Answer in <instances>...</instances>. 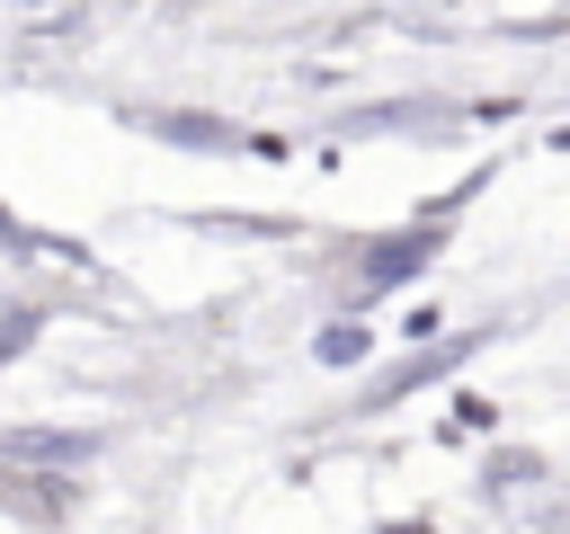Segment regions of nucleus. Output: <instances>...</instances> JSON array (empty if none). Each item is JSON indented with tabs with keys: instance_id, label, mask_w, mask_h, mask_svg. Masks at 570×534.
I'll list each match as a JSON object with an SVG mask.
<instances>
[{
	"instance_id": "nucleus-1",
	"label": "nucleus",
	"mask_w": 570,
	"mask_h": 534,
	"mask_svg": "<svg viewBox=\"0 0 570 534\" xmlns=\"http://www.w3.org/2000/svg\"><path fill=\"white\" fill-rule=\"evenodd\" d=\"M428 258H436V231H428V222H410V231H383V240H365V249H356V303H374V294L410 285V276H419Z\"/></svg>"
},
{
	"instance_id": "nucleus-2",
	"label": "nucleus",
	"mask_w": 570,
	"mask_h": 534,
	"mask_svg": "<svg viewBox=\"0 0 570 534\" xmlns=\"http://www.w3.org/2000/svg\"><path fill=\"white\" fill-rule=\"evenodd\" d=\"M134 125L160 134V142H187V151H232V142H240V134H232L223 116H205V107H134Z\"/></svg>"
},
{
	"instance_id": "nucleus-3",
	"label": "nucleus",
	"mask_w": 570,
	"mask_h": 534,
	"mask_svg": "<svg viewBox=\"0 0 570 534\" xmlns=\"http://www.w3.org/2000/svg\"><path fill=\"white\" fill-rule=\"evenodd\" d=\"M0 454H9V463H45V472H71V463L98 454V436H80V427H9Z\"/></svg>"
},
{
	"instance_id": "nucleus-4",
	"label": "nucleus",
	"mask_w": 570,
	"mask_h": 534,
	"mask_svg": "<svg viewBox=\"0 0 570 534\" xmlns=\"http://www.w3.org/2000/svg\"><path fill=\"white\" fill-rule=\"evenodd\" d=\"M481 338H490V329H472V338H445V347H419V356H410V365H401V374H392V383H383L374 400H401V392H419V383H436V374H454V365H463V356H472Z\"/></svg>"
},
{
	"instance_id": "nucleus-5",
	"label": "nucleus",
	"mask_w": 570,
	"mask_h": 534,
	"mask_svg": "<svg viewBox=\"0 0 570 534\" xmlns=\"http://www.w3.org/2000/svg\"><path fill=\"white\" fill-rule=\"evenodd\" d=\"M445 107H419V98H392V107H347L338 134H392V125H436Z\"/></svg>"
},
{
	"instance_id": "nucleus-6",
	"label": "nucleus",
	"mask_w": 570,
	"mask_h": 534,
	"mask_svg": "<svg viewBox=\"0 0 570 534\" xmlns=\"http://www.w3.org/2000/svg\"><path fill=\"white\" fill-rule=\"evenodd\" d=\"M365 347H374V329H365V320H330V329L312 338V356H321V365H356Z\"/></svg>"
},
{
	"instance_id": "nucleus-7",
	"label": "nucleus",
	"mask_w": 570,
	"mask_h": 534,
	"mask_svg": "<svg viewBox=\"0 0 570 534\" xmlns=\"http://www.w3.org/2000/svg\"><path fill=\"white\" fill-rule=\"evenodd\" d=\"M36 320H45V312H36V303H9V312H0V356H18V347H27V329H36Z\"/></svg>"
},
{
	"instance_id": "nucleus-8",
	"label": "nucleus",
	"mask_w": 570,
	"mask_h": 534,
	"mask_svg": "<svg viewBox=\"0 0 570 534\" xmlns=\"http://www.w3.org/2000/svg\"><path fill=\"white\" fill-rule=\"evenodd\" d=\"M534 472H543L534 454H499V463H490V481H534Z\"/></svg>"
},
{
	"instance_id": "nucleus-9",
	"label": "nucleus",
	"mask_w": 570,
	"mask_h": 534,
	"mask_svg": "<svg viewBox=\"0 0 570 534\" xmlns=\"http://www.w3.org/2000/svg\"><path fill=\"white\" fill-rule=\"evenodd\" d=\"M383 534H436V525H383Z\"/></svg>"
},
{
	"instance_id": "nucleus-10",
	"label": "nucleus",
	"mask_w": 570,
	"mask_h": 534,
	"mask_svg": "<svg viewBox=\"0 0 570 534\" xmlns=\"http://www.w3.org/2000/svg\"><path fill=\"white\" fill-rule=\"evenodd\" d=\"M18 9H45V0H18Z\"/></svg>"
}]
</instances>
